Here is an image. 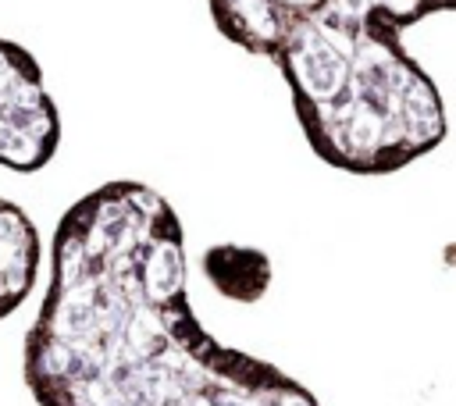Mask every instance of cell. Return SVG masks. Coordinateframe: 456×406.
I'll return each instance as SVG.
<instances>
[{"label":"cell","instance_id":"6da1fadb","mask_svg":"<svg viewBox=\"0 0 456 406\" xmlns=\"http://www.w3.org/2000/svg\"><path fill=\"white\" fill-rule=\"evenodd\" d=\"M21 378L36 406H321L292 374L203 328L185 228L135 178L103 182L61 214Z\"/></svg>","mask_w":456,"mask_h":406},{"label":"cell","instance_id":"7a4b0ae2","mask_svg":"<svg viewBox=\"0 0 456 406\" xmlns=\"http://www.w3.org/2000/svg\"><path fill=\"white\" fill-rule=\"evenodd\" d=\"M217 32L278 71L399 50L403 32L456 0H207Z\"/></svg>","mask_w":456,"mask_h":406},{"label":"cell","instance_id":"3957f363","mask_svg":"<svg viewBox=\"0 0 456 406\" xmlns=\"http://www.w3.org/2000/svg\"><path fill=\"white\" fill-rule=\"evenodd\" d=\"M61 146V110L46 93L39 61L0 36V167L43 171Z\"/></svg>","mask_w":456,"mask_h":406},{"label":"cell","instance_id":"277c9868","mask_svg":"<svg viewBox=\"0 0 456 406\" xmlns=\"http://www.w3.org/2000/svg\"><path fill=\"white\" fill-rule=\"evenodd\" d=\"M43 267V239L36 221L14 199L0 196V321L32 296Z\"/></svg>","mask_w":456,"mask_h":406},{"label":"cell","instance_id":"5b68a950","mask_svg":"<svg viewBox=\"0 0 456 406\" xmlns=\"http://www.w3.org/2000/svg\"><path fill=\"white\" fill-rule=\"evenodd\" d=\"M203 271L217 285L221 296L246 299V303L260 299L267 281H271L267 256L260 249H249V246H214V249H207Z\"/></svg>","mask_w":456,"mask_h":406},{"label":"cell","instance_id":"8992f818","mask_svg":"<svg viewBox=\"0 0 456 406\" xmlns=\"http://www.w3.org/2000/svg\"><path fill=\"white\" fill-rule=\"evenodd\" d=\"M442 264H445V267H452V271H456V242H449V246H445V249H442Z\"/></svg>","mask_w":456,"mask_h":406}]
</instances>
